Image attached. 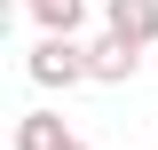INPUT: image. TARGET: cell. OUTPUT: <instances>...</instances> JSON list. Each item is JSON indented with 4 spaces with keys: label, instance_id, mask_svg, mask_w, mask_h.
<instances>
[{
    "label": "cell",
    "instance_id": "cell-2",
    "mask_svg": "<svg viewBox=\"0 0 158 150\" xmlns=\"http://www.w3.org/2000/svg\"><path fill=\"white\" fill-rule=\"evenodd\" d=\"M142 56H150V48H135L127 32H111V24H103V32L87 40V79H95V87H127V79L142 71Z\"/></svg>",
    "mask_w": 158,
    "mask_h": 150
},
{
    "label": "cell",
    "instance_id": "cell-6",
    "mask_svg": "<svg viewBox=\"0 0 158 150\" xmlns=\"http://www.w3.org/2000/svg\"><path fill=\"white\" fill-rule=\"evenodd\" d=\"M63 150H95V142H79V134H71V142H63Z\"/></svg>",
    "mask_w": 158,
    "mask_h": 150
},
{
    "label": "cell",
    "instance_id": "cell-4",
    "mask_svg": "<svg viewBox=\"0 0 158 150\" xmlns=\"http://www.w3.org/2000/svg\"><path fill=\"white\" fill-rule=\"evenodd\" d=\"M63 142H71V127L56 111H24L16 119V150H63Z\"/></svg>",
    "mask_w": 158,
    "mask_h": 150
},
{
    "label": "cell",
    "instance_id": "cell-7",
    "mask_svg": "<svg viewBox=\"0 0 158 150\" xmlns=\"http://www.w3.org/2000/svg\"><path fill=\"white\" fill-rule=\"evenodd\" d=\"M150 56H158V48H150Z\"/></svg>",
    "mask_w": 158,
    "mask_h": 150
},
{
    "label": "cell",
    "instance_id": "cell-3",
    "mask_svg": "<svg viewBox=\"0 0 158 150\" xmlns=\"http://www.w3.org/2000/svg\"><path fill=\"white\" fill-rule=\"evenodd\" d=\"M103 24L127 32L135 48H158V0H103Z\"/></svg>",
    "mask_w": 158,
    "mask_h": 150
},
{
    "label": "cell",
    "instance_id": "cell-5",
    "mask_svg": "<svg viewBox=\"0 0 158 150\" xmlns=\"http://www.w3.org/2000/svg\"><path fill=\"white\" fill-rule=\"evenodd\" d=\"M24 8H32L40 32H79L87 24V0H24Z\"/></svg>",
    "mask_w": 158,
    "mask_h": 150
},
{
    "label": "cell",
    "instance_id": "cell-1",
    "mask_svg": "<svg viewBox=\"0 0 158 150\" xmlns=\"http://www.w3.org/2000/svg\"><path fill=\"white\" fill-rule=\"evenodd\" d=\"M24 71H32V87H48V95H71V87H87V48H79V32H40L32 40V56H24Z\"/></svg>",
    "mask_w": 158,
    "mask_h": 150
}]
</instances>
